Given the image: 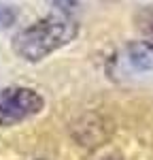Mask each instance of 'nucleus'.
Listing matches in <instances>:
<instances>
[{"label":"nucleus","instance_id":"nucleus-1","mask_svg":"<svg viewBox=\"0 0 153 160\" xmlns=\"http://www.w3.org/2000/svg\"><path fill=\"white\" fill-rule=\"evenodd\" d=\"M76 37L75 19L64 15H49L30 28L17 32L13 38V51L28 62H38Z\"/></svg>","mask_w":153,"mask_h":160},{"label":"nucleus","instance_id":"nucleus-2","mask_svg":"<svg viewBox=\"0 0 153 160\" xmlns=\"http://www.w3.org/2000/svg\"><path fill=\"white\" fill-rule=\"evenodd\" d=\"M45 100L32 88H4L0 90V126H15L40 113Z\"/></svg>","mask_w":153,"mask_h":160},{"label":"nucleus","instance_id":"nucleus-3","mask_svg":"<svg viewBox=\"0 0 153 160\" xmlns=\"http://www.w3.org/2000/svg\"><path fill=\"white\" fill-rule=\"evenodd\" d=\"M138 28L142 30V34L147 37V41H142V43H147V45L153 47V11L140 13L138 15Z\"/></svg>","mask_w":153,"mask_h":160},{"label":"nucleus","instance_id":"nucleus-4","mask_svg":"<svg viewBox=\"0 0 153 160\" xmlns=\"http://www.w3.org/2000/svg\"><path fill=\"white\" fill-rule=\"evenodd\" d=\"M7 11H9L7 7H2V9H0V28H9V26L13 24V19H15V13L4 17V13H7Z\"/></svg>","mask_w":153,"mask_h":160},{"label":"nucleus","instance_id":"nucleus-5","mask_svg":"<svg viewBox=\"0 0 153 160\" xmlns=\"http://www.w3.org/2000/svg\"><path fill=\"white\" fill-rule=\"evenodd\" d=\"M102 160H121V158H117V156H109V158H102Z\"/></svg>","mask_w":153,"mask_h":160}]
</instances>
